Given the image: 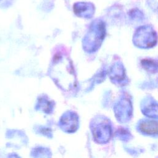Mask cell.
Wrapping results in <instances>:
<instances>
[{
    "label": "cell",
    "mask_w": 158,
    "mask_h": 158,
    "mask_svg": "<svg viewBox=\"0 0 158 158\" xmlns=\"http://www.w3.org/2000/svg\"><path fill=\"white\" fill-rule=\"evenodd\" d=\"M59 125L61 129L65 132L73 133L75 131L78 127L77 115L70 111L64 114L60 118Z\"/></svg>",
    "instance_id": "7a4b0ae2"
},
{
    "label": "cell",
    "mask_w": 158,
    "mask_h": 158,
    "mask_svg": "<svg viewBox=\"0 0 158 158\" xmlns=\"http://www.w3.org/2000/svg\"><path fill=\"white\" fill-rule=\"evenodd\" d=\"M49 73L56 85L64 90H71L76 86L77 79L73 68L66 55L58 54L55 56Z\"/></svg>",
    "instance_id": "6da1fadb"
},
{
    "label": "cell",
    "mask_w": 158,
    "mask_h": 158,
    "mask_svg": "<svg viewBox=\"0 0 158 158\" xmlns=\"http://www.w3.org/2000/svg\"><path fill=\"white\" fill-rule=\"evenodd\" d=\"M38 108L46 113H49L52 108V102L47 99V98H40L38 103Z\"/></svg>",
    "instance_id": "277c9868"
},
{
    "label": "cell",
    "mask_w": 158,
    "mask_h": 158,
    "mask_svg": "<svg viewBox=\"0 0 158 158\" xmlns=\"http://www.w3.org/2000/svg\"><path fill=\"white\" fill-rule=\"evenodd\" d=\"M139 129L149 135L158 134V122L156 120H144L140 124Z\"/></svg>",
    "instance_id": "3957f363"
}]
</instances>
